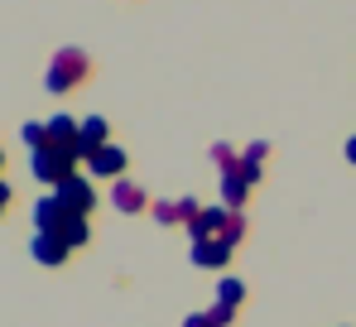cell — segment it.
Returning a JSON list of instances; mask_svg holds the SVG:
<instances>
[{"label": "cell", "mask_w": 356, "mask_h": 327, "mask_svg": "<svg viewBox=\"0 0 356 327\" xmlns=\"http://www.w3.org/2000/svg\"><path fill=\"white\" fill-rule=\"evenodd\" d=\"M82 159L72 145H44V150H34V178H49V183H63V178H72V164Z\"/></svg>", "instance_id": "1"}, {"label": "cell", "mask_w": 356, "mask_h": 327, "mask_svg": "<svg viewBox=\"0 0 356 327\" xmlns=\"http://www.w3.org/2000/svg\"><path fill=\"white\" fill-rule=\"evenodd\" d=\"M87 72H92V58L77 54V49H63V54L49 63V77H44V82H49V92H67V87H77Z\"/></svg>", "instance_id": "2"}, {"label": "cell", "mask_w": 356, "mask_h": 327, "mask_svg": "<svg viewBox=\"0 0 356 327\" xmlns=\"http://www.w3.org/2000/svg\"><path fill=\"white\" fill-rule=\"evenodd\" d=\"M54 198H58L67 212H82V217H87V212H92V202H97V198H92V188H87L82 178H63Z\"/></svg>", "instance_id": "3"}, {"label": "cell", "mask_w": 356, "mask_h": 327, "mask_svg": "<svg viewBox=\"0 0 356 327\" xmlns=\"http://www.w3.org/2000/svg\"><path fill=\"white\" fill-rule=\"evenodd\" d=\"M102 145H106V120H102V115H87V120H82V130H77V154H82V159H92Z\"/></svg>", "instance_id": "4"}, {"label": "cell", "mask_w": 356, "mask_h": 327, "mask_svg": "<svg viewBox=\"0 0 356 327\" xmlns=\"http://www.w3.org/2000/svg\"><path fill=\"white\" fill-rule=\"evenodd\" d=\"M63 255H67V241H63V236H49V231L34 236V260H44V265H63Z\"/></svg>", "instance_id": "5"}, {"label": "cell", "mask_w": 356, "mask_h": 327, "mask_svg": "<svg viewBox=\"0 0 356 327\" xmlns=\"http://www.w3.org/2000/svg\"><path fill=\"white\" fill-rule=\"evenodd\" d=\"M245 173H241V159L236 164H227V178H222V198H227V207H241L245 202Z\"/></svg>", "instance_id": "6"}, {"label": "cell", "mask_w": 356, "mask_h": 327, "mask_svg": "<svg viewBox=\"0 0 356 327\" xmlns=\"http://www.w3.org/2000/svg\"><path fill=\"white\" fill-rule=\"evenodd\" d=\"M92 173H102V178H116L120 168H125V154H120L116 145H102V150H97V154H92Z\"/></svg>", "instance_id": "7"}, {"label": "cell", "mask_w": 356, "mask_h": 327, "mask_svg": "<svg viewBox=\"0 0 356 327\" xmlns=\"http://www.w3.org/2000/svg\"><path fill=\"white\" fill-rule=\"evenodd\" d=\"M227 255H232L227 241H197V246H193V260H197V265H227Z\"/></svg>", "instance_id": "8"}, {"label": "cell", "mask_w": 356, "mask_h": 327, "mask_svg": "<svg viewBox=\"0 0 356 327\" xmlns=\"http://www.w3.org/2000/svg\"><path fill=\"white\" fill-rule=\"evenodd\" d=\"M58 236L67 241V246H82V241H87V217H82V212H67V207H63V226H58Z\"/></svg>", "instance_id": "9"}, {"label": "cell", "mask_w": 356, "mask_h": 327, "mask_svg": "<svg viewBox=\"0 0 356 327\" xmlns=\"http://www.w3.org/2000/svg\"><path fill=\"white\" fill-rule=\"evenodd\" d=\"M77 130H82V125H72L67 115H49V140H54V145H72V150H77Z\"/></svg>", "instance_id": "10"}, {"label": "cell", "mask_w": 356, "mask_h": 327, "mask_svg": "<svg viewBox=\"0 0 356 327\" xmlns=\"http://www.w3.org/2000/svg\"><path fill=\"white\" fill-rule=\"evenodd\" d=\"M116 207L120 212H140V207H145V193H140L135 183H116Z\"/></svg>", "instance_id": "11"}, {"label": "cell", "mask_w": 356, "mask_h": 327, "mask_svg": "<svg viewBox=\"0 0 356 327\" xmlns=\"http://www.w3.org/2000/svg\"><path fill=\"white\" fill-rule=\"evenodd\" d=\"M241 298H245V284H241V279H222V289H217V303H232V308H236Z\"/></svg>", "instance_id": "12"}, {"label": "cell", "mask_w": 356, "mask_h": 327, "mask_svg": "<svg viewBox=\"0 0 356 327\" xmlns=\"http://www.w3.org/2000/svg\"><path fill=\"white\" fill-rule=\"evenodd\" d=\"M241 236H245V221H241L236 212H232V217H227V226H222V241H227V246H236Z\"/></svg>", "instance_id": "13"}, {"label": "cell", "mask_w": 356, "mask_h": 327, "mask_svg": "<svg viewBox=\"0 0 356 327\" xmlns=\"http://www.w3.org/2000/svg\"><path fill=\"white\" fill-rule=\"evenodd\" d=\"M207 318H212V323H217V327H227V323H232V318H236V308H232V303H217V308H212Z\"/></svg>", "instance_id": "14"}, {"label": "cell", "mask_w": 356, "mask_h": 327, "mask_svg": "<svg viewBox=\"0 0 356 327\" xmlns=\"http://www.w3.org/2000/svg\"><path fill=\"white\" fill-rule=\"evenodd\" d=\"M154 217H159V221H178V217H183V207H178V202H159Z\"/></svg>", "instance_id": "15"}, {"label": "cell", "mask_w": 356, "mask_h": 327, "mask_svg": "<svg viewBox=\"0 0 356 327\" xmlns=\"http://www.w3.org/2000/svg\"><path fill=\"white\" fill-rule=\"evenodd\" d=\"M183 327H217V323H212L207 313H193V318H188V323H183Z\"/></svg>", "instance_id": "16"}, {"label": "cell", "mask_w": 356, "mask_h": 327, "mask_svg": "<svg viewBox=\"0 0 356 327\" xmlns=\"http://www.w3.org/2000/svg\"><path fill=\"white\" fill-rule=\"evenodd\" d=\"M347 159H352V164H356V140H352V145H347Z\"/></svg>", "instance_id": "17"}]
</instances>
